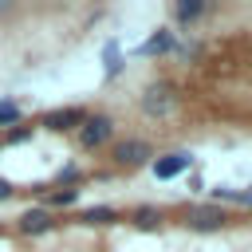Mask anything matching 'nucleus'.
Segmentation results:
<instances>
[{
    "label": "nucleus",
    "mask_w": 252,
    "mask_h": 252,
    "mask_svg": "<svg viewBox=\"0 0 252 252\" xmlns=\"http://www.w3.org/2000/svg\"><path fill=\"white\" fill-rule=\"evenodd\" d=\"M173 106H177L173 83H150V87L142 91V110H146L150 118H165V114H173Z\"/></svg>",
    "instance_id": "obj_1"
},
{
    "label": "nucleus",
    "mask_w": 252,
    "mask_h": 252,
    "mask_svg": "<svg viewBox=\"0 0 252 252\" xmlns=\"http://www.w3.org/2000/svg\"><path fill=\"white\" fill-rule=\"evenodd\" d=\"M110 134H114V122H110L106 114H87L83 126H79V142H83V150H98L102 142H110Z\"/></svg>",
    "instance_id": "obj_2"
},
{
    "label": "nucleus",
    "mask_w": 252,
    "mask_h": 252,
    "mask_svg": "<svg viewBox=\"0 0 252 252\" xmlns=\"http://www.w3.org/2000/svg\"><path fill=\"white\" fill-rule=\"evenodd\" d=\"M12 122H20V106L16 102H0V126H12Z\"/></svg>",
    "instance_id": "obj_13"
},
{
    "label": "nucleus",
    "mask_w": 252,
    "mask_h": 252,
    "mask_svg": "<svg viewBox=\"0 0 252 252\" xmlns=\"http://www.w3.org/2000/svg\"><path fill=\"white\" fill-rule=\"evenodd\" d=\"M169 47H173V35H169V32H158V35H150V39H146V51H150V55L169 51Z\"/></svg>",
    "instance_id": "obj_11"
},
{
    "label": "nucleus",
    "mask_w": 252,
    "mask_h": 252,
    "mask_svg": "<svg viewBox=\"0 0 252 252\" xmlns=\"http://www.w3.org/2000/svg\"><path fill=\"white\" fill-rule=\"evenodd\" d=\"M12 193H16V189H12V181H4V177H0V201H8Z\"/></svg>",
    "instance_id": "obj_15"
},
{
    "label": "nucleus",
    "mask_w": 252,
    "mask_h": 252,
    "mask_svg": "<svg viewBox=\"0 0 252 252\" xmlns=\"http://www.w3.org/2000/svg\"><path fill=\"white\" fill-rule=\"evenodd\" d=\"M224 209L220 205H197V209H189L185 213V224L193 228V232H217V228H224Z\"/></svg>",
    "instance_id": "obj_3"
},
{
    "label": "nucleus",
    "mask_w": 252,
    "mask_h": 252,
    "mask_svg": "<svg viewBox=\"0 0 252 252\" xmlns=\"http://www.w3.org/2000/svg\"><path fill=\"white\" fill-rule=\"evenodd\" d=\"M83 118H87V110H83V106H59V110H47V114L39 118V126H43V130H55V134H63V130H75V126H83Z\"/></svg>",
    "instance_id": "obj_5"
},
{
    "label": "nucleus",
    "mask_w": 252,
    "mask_h": 252,
    "mask_svg": "<svg viewBox=\"0 0 252 252\" xmlns=\"http://www.w3.org/2000/svg\"><path fill=\"white\" fill-rule=\"evenodd\" d=\"M138 228H158L161 224V209H154V205H142V209H134V217H130Z\"/></svg>",
    "instance_id": "obj_9"
},
{
    "label": "nucleus",
    "mask_w": 252,
    "mask_h": 252,
    "mask_svg": "<svg viewBox=\"0 0 252 252\" xmlns=\"http://www.w3.org/2000/svg\"><path fill=\"white\" fill-rule=\"evenodd\" d=\"M79 201V189H55L51 197H47V205H55V209H63V205H75Z\"/></svg>",
    "instance_id": "obj_12"
},
{
    "label": "nucleus",
    "mask_w": 252,
    "mask_h": 252,
    "mask_svg": "<svg viewBox=\"0 0 252 252\" xmlns=\"http://www.w3.org/2000/svg\"><path fill=\"white\" fill-rule=\"evenodd\" d=\"M28 138H32V130H28V126H20V130H12V134H8V142H16V146H20V142H28Z\"/></svg>",
    "instance_id": "obj_14"
},
{
    "label": "nucleus",
    "mask_w": 252,
    "mask_h": 252,
    "mask_svg": "<svg viewBox=\"0 0 252 252\" xmlns=\"http://www.w3.org/2000/svg\"><path fill=\"white\" fill-rule=\"evenodd\" d=\"M51 228H55V220H51L47 209H28L20 217V232H28V236H39V232H51Z\"/></svg>",
    "instance_id": "obj_7"
},
{
    "label": "nucleus",
    "mask_w": 252,
    "mask_h": 252,
    "mask_svg": "<svg viewBox=\"0 0 252 252\" xmlns=\"http://www.w3.org/2000/svg\"><path fill=\"white\" fill-rule=\"evenodd\" d=\"M189 161H193V158H189V154H181V150H177V154H165V158H158V161H154V177L169 181V177L185 173V169H189Z\"/></svg>",
    "instance_id": "obj_6"
},
{
    "label": "nucleus",
    "mask_w": 252,
    "mask_h": 252,
    "mask_svg": "<svg viewBox=\"0 0 252 252\" xmlns=\"http://www.w3.org/2000/svg\"><path fill=\"white\" fill-rule=\"evenodd\" d=\"M79 220H83V224H114V220H118V213H114L110 205H94V209H83V213H79Z\"/></svg>",
    "instance_id": "obj_8"
},
{
    "label": "nucleus",
    "mask_w": 252,
    "mask_h": 252,
    "mask_svg": "<svg viewBox=\"0 0 252 252\" xmlns=\"http://www.w3.org/2000/svg\"><path fill=\"white\" fill-rule=\"evenodd\" d=\"M150 158H154V150H150V142H142V138H126V142L114 146V161L126 165V169H138V165H146Z\"/></svg>",
    "instance_id": "obj_4"
},
{
    "label": "nucleus",
    "mask_w": 252,
    "mask_h": 252,
    "mask_svg": "<svg viewBox=\"0 0 252 252\" xmlns=\"http://www.w3.org/2000/svg\"><path fill=\"white\" fill-rule=\"evenodd\" d=\"M201 12H205V4H201V0H181V4H177V20H181V24L197 20Z\"/></svg>",
    "instance_id": "obj_10"
}]
</instances>
